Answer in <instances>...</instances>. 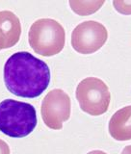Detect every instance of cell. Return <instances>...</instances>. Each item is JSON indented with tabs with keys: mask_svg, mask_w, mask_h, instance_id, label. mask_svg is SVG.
<instances>
[{
	"mask_svg": "<svg viewBox=\"0 0 131 154\" xmlns=\"http://www.w3.org/2000/svg\"><path fill=\"white\" fill-rule=\"evenodd\" d=\"M29 45L35 53L51 57L65 46L66 32L61 24L52 18H41L34 22L28 33Z\"/></svg>",
	"mask_w": 131,
	"mask_h": 154,
	"instance_id": "3957f363",
	"label": "cell"
},
{
	"mask_svg": "<svg viewBox=\"0 0 131 154\" xmlns=\"http://www.w3.org/2000/svg\"><path fill=\"white\" fill-rule=\"evenodd\" d=\"M108 130L117 141L131 140V105L118 110L109 120Z\"/></svg>",
	"mask_w": 131,
	"mask_h": 154,
	"instance_id": "ba28073f",
	"label": "cell"
},
{
	"mask_svg": "<svg viewBox=\"0 0 131 154\" xmlns=\"http://www.w3.org/2000/svg\"><path fill=\"white\" fill-rule=\"evenodd\" d=\"M21 35L19 18L11 11H0V50L8 49L18 42Z\"/></svg>",
	"mask_w": 131,
	"mask_h": 154,
	"instance_id": "52a82bcc",
	"label": "cell"
},
{
	"mask_svg": "<svg viewBox=\"0 0 131 154\" xmlns=\"http://www.w3.org/2000/svg\"><path fill=\"white\" fill-rule=\"evenodd\" d=\"M108 38V32L103 24L88 20L78 24L71 33V45L80 54L88 55L102 47Z\"/></svg>",
	"mask_w": 131,
	"mask_h": 154,
	"instance_id": "5b68a950",
	"label": "cell"
},
{
	"mask_svg": "<svg viewBox=\"0 0 131 154\" xmlns=\"http://www.w3.org/2000/svg\"><path fill=\"white\" fill-rule=\"evenodd\" d=\"M0 154H11L10 147L6 142L0 139Z\"/></svg>",
	"mask_w": 131,
	"mask_h": 154,
	"instance_id": "8fae6325",
	"label": "cell"
},
{
	"mask_svg": "<svg viewBox=\"0 0 131 154\" xmlns=\"http://www.w3.org/2000/svg\"><path fill=\"white\" fill-rule=\"evenodd\" d=\"M75 97L83 112L98 117L107 112L111 94L108 86L96 77H88L76 87Z\"/></svg>",
	"mask_w": 131,
	"mask_h": 154,
	"instance_id": "277c9868",
	"label": "cell"
},
{
	"mask_svg": "<svg viewBox=\"0 0 131 154\" xmlns=\"http://www.w3.org/2000/svg\"><path fill=\"white\" fill-rule=\"evenodd\" d=\"M87 154H107L104 151H101V150H93V151H90Z\"/></svg>",
	"mask_w": 131,
	"mask_h": 154,
	"instance_id": "4fadbf2b",
	"label": "cell"
},
{
	"mask_svg": "<svg viewBox=\"0 0 131 154\" xmlns=\"http://www.w3.org/2000/svg\"><path fill=\"white\" fill-rule=\"evenodd\" d=\"M70 98L61 89H54L42 99L41 113L43 122L48 128L60 130L63 123L70 118Z\"/></svg>",
	"mask_w": 131,
	"mask_h": 154,
	"instance_id": "8992f818",
	"label": "cell"
},
{
	"mask_svg": "<svg viewBox=\"0 0 131 154\" xmlns=\"http://www.w3.org/2000/svg\"><path fill=\"white\" fill-rule=\"evenodd\" d=\"M37 113L33 105L5 99L0 102V131L12 138H24L37 126Z\"/></svg>",
	"mask_w": 131,
	"mask_h": 154,
	"instance_id": "7a4b0ae2",
	"label": "cell"
},
{
	"mask_svg": "<svg viewBox=\"0 0 131 154\" xmlns=\"http://www.w3.org/2000/svg\"><path fill=\"white\" fill-rule=\"evenodd\" d=\"M120 154H131V146H127L123 148V150L122 151Z\"/></svg>",
	"mask_w": 131,
	"mask_h": 154,
	"instance_id": "7c38bea8",
	"label": "cell"
},
{
	"mask_svg": "<svg viewBox=\"0 0 131 154\" xmlns=\"http://www.w3.org/2000/svg\"><path fill=\"white\" fill-rule=\"evenodd\" d=\"M3 76L5 86L13 94L35 98L47 89L51 74L45 62L27 51H19L5 63Z\"/></svg>",
	"mask_w": 131,
	"mask_h": 154,
	"instance_id": "6da1fadb",
	"label": "cell"
},
{
	"mask_svg": "<svg viewBox=\"0 0 131 154\" xmlns=\"http://www.w3.org/2000/svg\"><path fill=\"white\" fill-rule=\"evenodd\" d=\"M103 4L104 1H70L71 10L79 16H88L98 12Z\"/></svg>",
	"mask_w": 131,
	"mask_h": 154,
	"instance_id": "9c48e42d",
	"label": "cell"
},
{
	"mask_svg": "<svg viewBox=\"0 0 131 154\" xmlns=\"http://www.w3.org/2000/svg\"><path fill=\"white\" fill-rule=\"evenodd\" d=\"M113 5L119 13L131 14V1H113Z\"/></svg>",
	"mask_w": 131,
	"mask_h": 154,
	"instance_id": "30bf717a",
	"label": "cell"
}]
</instances>
